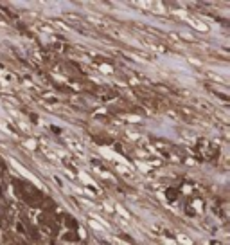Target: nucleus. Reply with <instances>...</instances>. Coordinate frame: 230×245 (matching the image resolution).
Here are the masks:
<instances>
[{
  "label": "nucleus",
  "instance_id": "f257e3e1",
  "mask_svg": "<svg viewBox=\"0 0 230 245\" xmlns=\"http://www.w3.org/2000/svg\"><path fill=\"white\" fill-rule=\"evenodd\" d=\"M167 195H169V198H171V200L176 198V191H171V189H169V191H167Z\"/></svg>",
  "mask_w": 230,
  "mask_h": 245
}]
</instances>
